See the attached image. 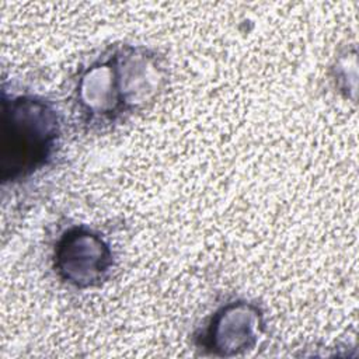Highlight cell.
<instances>
[{"label": "cell", "instance_id": "obj_1", "mask_svg": "<svg viewBox=\"0 0 359 359\" xmlns=\"http://www.w3.org/2000/svg\"><path fill=\"white\" fill-rule=\"evenodd\" d=\"M165 83V65L154 50L112 46L79 74L74 102L80 121L90 128L118 123L150 105Z\"/></svg>", "mask_w": 359, "mask_h": 359}, {"label": "cell", "instance_id": "obj_2", "mask_svg": "<svg viewBox=\"0 0 359 359\" xmlns=\"http://www.w3.org/2000/svg\"><path fill=\"white\" fill-rule=\"evenodd\" d=\"M1 182L28 180L50 164L62 135L60 116L55 105L35 94L1 97Z\"/></svg>", "mask_w": 359, "mask_h": 359}, {"label": "cell", "instance_id": "obj_3", "mask_svg": "<svg viewBox=\"0 0 359 359\" xmlns=\"http://www.w3.org/2000/svg\"><path fill=\"white\" fill-rule=\"evenodd\" d=\"M114 264L109 243L84 224L66 229L53 247V271L63 283L74 289L101 286L108 280Z\"/></svg>", "mask_w": 359, "mask_h": 359}, {"label": "cell", "instance_id": "obj_4", "mask_svg": "<svg viewBox=\"0 0 359 359\" xmlns=\"http://www.w3.org/2000/svg\"><path fill=\"white\" fill-rule=\"evenodd\" d=\"M265 331L264 313L248 300H233L220 306L196 335L205 353L233 358L252 351Z\"/></svg>", "mask_w": 359, "mask_h": 359}]
</instances>
